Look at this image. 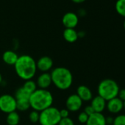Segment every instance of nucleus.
I'll return each instance as SVG.
<instances>
[{
	"label": "nucleus",
	"instance_id": "1",
	"mask_svg": "<svg viewBox=\"0 0 125 125\" xmlns=\"http://www.w3.org/2000/svg\"><path fill=\"white\" fill-rule=\"evenodd\" d=\"M14 69L17 76L26 81L32 80L37 72L36 61L28 54H22L19 58L14 65Z\"/></svg>",
	"mask_w": 125,
	"mask_h": 125
},
{
	"label": "nucleus",
	"instance_id": "2",
	"mask_svg": "<svg viewBox=\"0 0 125 125\" xmlns=\"http://www.w3.org/2000/svg\"><path fill=\"white\" fill-rule=\"evenodd\" d=\"M30 107L38 112H41L52 106L54 97L48 89L37 88L30 96Z\"/></svg>",
	"mask_w": 125,
	"mask_h": 125
},
{
	"label": "nucleus",
	"instance_id": "3",
	"mask_svg": "<svg viewBox=\"0 0 125 125\" xmlns=\"http://www.w3.org/2000/svg\"><path fill=\"white\" fill-rule=\"evenodd\" d=\"M52 84L59 90L66 91L73 84V74L66 67H56L50 73Z\"/></svg>",
	"mask_w": 125,
	"mask_h": 125
},
{
	"label": "nucleus",
	"instance_id": "4",
	"mask_svg": "<svg viewBox=\"0 0 125 125\" xmlns=\"http://www.w3.org/2000/svg\"><path fill=\"white\" fill-rule=\"evenodd\" d=\"M120 88L118 83L111 79L102 80L97 88L98 95L103 98L106 102L117 97Z\"/></svg>",
	"mask_w": 125,
	"mask_h": 125
},
{
	"label": "nucleus",
	"instance_id": "5",
	"mask_svg": "<svg viewBox=\"0 0 125 125\" xmlns=\"http://www.w3.org/2000/svg\"><path fill=\"white\" fill-rule=\"evenodd\" d=\"M60 119V110L52 106L40 112L38 123L40 125H58Z\"/></svg>",
	"mask_w": 125,
	"mask_h": 125
},
{
	"label": "nucleus",
	"instance_id": "6",
	"mask_svg": "<svg viewBox=\"0 0 125 125\" xmlns=\"http://www.w3.org/2000/svg\"><path fill=\"white\" fill-rule=\"evenodd\" d=\"M0 110L8 114L16 111V99L10 94H3L0 96Z\"/></svg>",
	"mask_w": 125,
	"mask_h": 125
},
{
	"label": "nucleus",
	"instance_id": "7",
	"mask_svg": "<svg viewBox=\"0 0 125 125\" xmlns=\"http://www.w3.org/2000/svg\"><path fill=\"white\" fill-rule=\"evenodd\" d=\"M83 103V102L77 94H73L67 97L66 100V107L69 112H77L80 110Z\"/></svg>",
	"mask_w": 125,
	"mask_h": 125
},
{
	"label": "nucleus",
	"instance_id": "8",
	"mask_svg": "<svg viewBox=\"0 0 125 125\" xmlns=\"http://www.w3.org/2000/svg\"><path fill=\"white\" fill-rule=\"evenodd\" d=\"M54 62L53 60L48 56H43L40 57L36 62L37 69L42 73L48 72L53 68Z\"/></svg>",
	"mask_w": 125,
	"mask_h": 125
},
{
	"label": "nucleus",
	"instance_id": "9",
	"mask_svg": "<svg viewBox=\"0 0 125 125\" xmlns=\"http://www.w3.org/2000/svg\"><path fill=\"white\" fill-rule=\"evenodd\" d=\"M63 26L68 29H74L79 22V19L77 14L74 13L69 12L66 13L62 19Z\"/></svg>",
	"mask_w": 125,
	"mask_h": 125
},
{
	"label": "nucleus",
	"instance_id": "10",
	"mask_svg": "<svg viewBox=\"0 0 125 125\" xmlns=\"http://www.w3.org/2000/svg\"><path fill=\"white\" fill-rule=\"evenodd\" d=\"M106 108L111 113H118L124 109V102L118 97L113 98L107 102Z\"/></svg>",
	"mask_w": 125,
	"mask_h": 125
},
{
	"label": "nucleus",
	"instance_id": "11",
	"mask_svg": "<svg viewBox=\"0 0 125 125\" xmlns=\"http://www.w3.org/2000/svg\"><path fill=\"white\" fill-rule=\"evenodd\" d=\"M37 87L40 89H48L52 84L51 74L49 72L41 73L36 80Z\"/></svg>",
	"mask_w": 125,
	"mask_h": 125
},
{
	"label": "nucleus",
	"instance_id": "12",
	"mask_svg": "<svg viewBox=\"0 0 125 125\" xmlns=\"http://www.w3.org/2000/svg\"><path fill=\"white\" fill-rule=\"evenodd\" d=\"M77 95L81 99L83 102H89L93 99V94L91 90L86 85H81L77 88Z\"/></svg>",
	"mask_w": 125,
	"mask_h": 125
},
{
	"label": "nucleus",
	"instance_id": "13",
	"mask_svg": "<svg viewBox=\"0 0 125 125\" xmlns=\"http://www.w3.org/2000/svg\"><path fill=\"white\" fill-rule=\"evenodd\" d=\"M91 101V106L93 107L95 113H102V112L106 108L107 102L103 98L99 96V95L95 97H93V99Z\"/></svg>",
	"mask_w": 125,
	"mask_h": 125
},
{
	"label": "nucleus",
	"instance_id": "14",
	"mask_svg": "<svg viewBox=\"0 0 125 125\" xmlns=\"http://www.w3.org/2000/svg\"><path fill=\"white\" fill-rule=\"evenodd\" d=\"M86 125H107L105 116L102 113H94L88 117Z\"/></svg>",
	"mask_w": 125,
	"mask_h": 125
},
{
	"label": "nucleus",
	"instance_id": "15",
	"mask_svg": "<svg viewBox=\"0 0 125 125\" xmlns=\"http://www.w3.org/2000/svg\"><path fill=\"white\" fill-rule=\"evenodd\" d=\"M19 58V55L12 50L5 51L2 54V60L5 63L9 66H14Z\"/></svg>",
	"mask_w": 125,
	"mask_h": 125
},
{
	"label": "nucleus",
	"instance_id": "16",
	"mask_svg": "<svg viewBox=\"0 0 125 125\" xmlns=\"http://www.w3.org/2000/svg\"><path fill=\"white\" fill-rule=\"evenodd\" d=\"M63 38L69 43H74L78 39V32L74 29L66 28L62 33Z\"/></svg>",
	"mask_w": 125,
	"mask_h": 125
},
{
	"label": "nucleus",
	"instance_id": "17",
	"mask_svg": "<svg viewBox=\"0 0 125 125\" xmlns=\"http://www.w3.org/2000/svg\"><path fill=\"white\" fill-rule=\"evenodd\" d=\"M6 121L8 125H18L20 122V115L16 111L7 114Z\"/></svg>",
	"mask_w": 125,
	"mask_h": 125
},
{
	"label": "nucleus",
	"instance_id": "18",
	"mask_svg": "<svg viewBox=\"0 0 125 125\" xmlns=\"http://www.w3.org/2000/svg\"><path fill=\"white\" fill-rule=\"evenodd\" d=\"M30 94H29L23 87L19 88L15 93L14 97L16 100H29Z\"/></svg>",
	"mask_w": 125,
	"mask_h": 125
},
{
	"label": "nucleus",
	"instance_id": "19",
	"mask_svg": "<svg viewBox=\"0 0 125 125\" xmlns=\"http://www.w3.org/2000/svg\"><path fill=\"white\" fill-rule=\"evenodd\" d=\"M29 94H32L35 91H36V89L38 88L36 83L33 80H26L22 86Z\"/></svg>",
	"mask_w": 125,
	"mask_h": 125
},
{
	"label": "nucleus",
	"instance_id": "20",
	"mask_svg": "<svg viewBox=\"0 0 125 125\" xmlns=\"http://www.w3.org/2000/svg\"><path fill=\"white\" fill-rule=\"evenodd\" d=\"M30 108L29 100H16V110L19 111H27Z\"/></svg>",
	"mask_w": 125,
	"mask_h": 125
},
{
	"label": "nucleus",
	"instance_id": "21",
	"mask_svg": "<svg viewBox=\"0 0 125 125\" xmlns=\"http://www.w3.org/2000/svg\"><path fill=\"white\" fill-rule=\"evenodd\" d=\"M115 7L116 12L120 16L125 17V0H117Z\"/></svg>",
	"mask_w": 125,
	"mask_h": 125
},
{
	"label": "nucleus",
	"instance_id": "22",
	"mask_svg": "<svg viewBox=\"0 0 125 125\" xmlns=\"http://www.w3.org/2000/svg\"><path fill=\"white\" fill-rule=\"evenodd\" d=\"M40 118V112H38L36 110H32L29 113V119L32 123H38L39 121Z\"/></svg>",
	"mask_w": 125,
	"mask_h": 125
},
{
	"label": "nucleus",
	"instance_id": "23",
	"mask_svg": "<svg viewBox=\"0 0 125 125\" xmlns=\"http://www.w3.org/2000/svg\"><path fill=\"white\" fill-rule=\"evenodd\" d=\"M113 125H125V114H120L115 116Z\"/></svg>",
	"mask_w": 125,
	"mask_h": 125
},
{
	"label": "nucleus",
	"instance_id": "24",
	"mask_svg": "<svg viewBox=\"0 0 125 125\" xmlns=\"http://www.w3.org/2000/svg\"><path fill=\"white\" fill-rule=\"evenodd\" d=\"M88 115L84 112H81L78 114V116H77V120L80 123V124H86L87 121H88Z\"/></svg>",
	"mask_w": 125,
	"mask_h": 125
},
{
	"label": "nucleus",
	"instance_id": "25",
	"mask_svg": "<svg viewBox=\"0 0 125 125\" xmlns=\"http://www.w3.org/2000/svg\"><path fill=\"white\" fill-rule=\"evenodd\" d=\"M58 125H75V124L70 117H68L65 118H61Z\"/></svg>",
	"mask_w": 125,
	"mask_h": 125
},
{
	"label": "nucleus",
	"instance_id": "26",
	"mask_svg": "<svg viewBox=\"0 0 125 125\" xmlns=\"http://www.w3.org/2000/svg\"><path fill=\"white\" fill-rule=\"evenodd\" d=\"M69 113L70 112L66 108H62L60 110V115L61 118H65L69 117Z\"/></svg>",
	"mask_w": 125,
	"mask_h": 125
},
{
	"label": "nucleus",
	"instance_id": "27",
	"mask_svg": "<svg viewBox=\"0 0 125 125\" xmlns=\"http://www.w3.org/2000/svg\"><path fill=\"white\" fill-rule=\"evenodd\" d=\"M84 112L88 115V116H90L91 115H92L93 113H95V111H94V110L93 109V107L91 106V104L90 105H87L85 107V109H84Z\"/></svg>",
	"mask_w": 125,
	"mask_h": 125
},
{
	"label": "nucleus",
	"instance_id": "28",
	"mask_svg": "<svg viewBox=\"0 0 125 125\" xmlns=\"http://www.w3.org/2000/svg\"><path fill=\"white\" fill-rule=\"evenodd\" d=\"M117 97L118 99H120L122 102H124L125 101V89L124 88L119 90Z\"/></svg>",
	"mask_w": 125,
	"mask_h": 125
},
{
	"label": "nucleus",
	"instance_id": "29",
	"mask_svg": "<svg viewBox=\"0 0 125 125\" xmlns=\"http://www.w3.org/2000/svg\"><path fill=\"white\" fill-rule=\"evenodd\" d=\"M113 120H114V118H113L112 116H107V117H105V121H106V124H110V125H113Z\"/></svg>",
	"mask_w": 125,
	"mask_h": 125
},
{
	"label": "nucleus",
	"instance_id": "30",
	"mask_svg": "<svg viewBox=\"0 0 125 125\" xmlns=\"http://www.w3.org/2000/svg\"><path fill=\"white\" fill-rule=\"evenodd\" d=\"M72 1L74 3H77V4H79V3H83L84 2L85 0H72Z\"/></svg>",
	"mask_w": 125,
	"mask_h": 125
},
{
	"label": "nucleus",
	"instance_id": "31",
	"mask_svg": "<svg viewBox=\"0 0 125 125\" xmlns=\"http://www.w3.org/2000/svg\"><path fill=\"white\" fill-rule=\"evenodd\" d=\"M2 81H3V79H2V75L0 73V85L2 83Z\"/></svg>",
	"mask_w": 125,
	"mask_h": 125
},
{
	"label": "nucleus",
	"instance_id": "32",
	"mask_svg": "<svg viewBox=\"0 0 125 125\" xmlns=\"http://www.w3.org/2000/svg\"><path fill=\"white\" fill-rule=\"evenodd\" d=\"M124 109L125 110V101L124 102Z\"/></svg>",
	"mask_w": 125,
	"mask_h": 125
},
{
	"label": "nucleus",
	"instance_id": "33",
	"mask_svg": "<svg viewBox=\"0 0 125 125\" xmlns=\"http://www.w3.org/2000/svg\"><path fill=\"white\" fill-rule=\"evenodd\" d=\"M124 30H125V21H124Z\"/></svg>",
	"mask_w": 125,
	"mask_h": 125
}]
</instances>
